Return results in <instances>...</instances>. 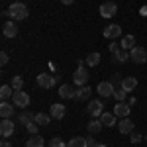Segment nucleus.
<instances>
[{
	"label": "nucleus",
	"mask_w": 147,
	"mask_h": 147,
	"mask_svg": "<svg viewBox=\"0 0 147 147\" xmlns=\"http://www.w3.org/2000/svg\"><path fill=\"white\" fill-rule=\"evenodd\" d=\"M8 14H10V18L14 22H22V20L28 18L30 10H28V6L24 2H12V6L8 8Z\"/></svg>",
	"instance_id": "f257e3e1"
},
{
	"label": "nucleus",
	"mask_w": 147,
	"mask_h": 147,
	"mask_svg": "<svg viewBox=\"0 0 147 147\" xmlns=\"http://www.w3.org/2000/svg\"><path fill=\"white\" fill-rule=\"evenodd\" d=\"M90 79V75H88V69L84 67V65H79V69L75 71V75H73V80H75V86H84L86 82Z\"/></svg>",
	"instance_id": "f03ea898"
},
{
	"label": "nucleus",
	"mask_w": 147,
	"mask_h": 147,
	"mask_svg": "<svg viewBox=\"0 0 147 147\" xmlns=\"http://www.w3.org/2000/svg\"><path fill=\"white\" fill-rule=\"evenodd\" d=\"M12 102H14V106H18V108H28V106H30V94L24 92V90H14Z\"/></svg>",
	"instance_id": "7ed1b4c3"
},
{
	"label": "nucleus",
	"mask_w": 147,
	"mask_h": 147,
	"mask_svg": "<svg viewBox=\"0 0 147 147\" xmlns=\"http://www.w3.org/2000/svg\"><path fill=\"white\" fill-rule=\"evenodd\" d=\"M96 92L100 94L102 98H110V96H114V92H116V86H114L110 80H102L100 84L96 86Z\"/></svg>",
	"instance_id": "20e7f679"
},
{
	"label": "nucleus",
	"mask_w": 147,
	"mask_h": 147,
	"mask_svg": "<svg viewBox=\"0 0 147 147\" xmlns=\"http://www.w3.org/2000/svg\"><path fill=\"white\" fill-rule=\"evenodd\" d=\"M37 84L41 88H53L57 84V77L49 75V73H41V75H37Z\"/></svg>",
	"instance_id": "39448f33"
},
{
	"label": "nucleus",
	"mask_w": 147,
	"mask_h": 147,
	"mask_svg": "<svg viewBox=\"0 0 147 147\" xmlns=\"http://www.w3.org/2000/svg\"><path fill=\"white\" fill-rule=\"evenodd\" d=\"M129 59L134 61V63H137V65H143L147 61V51L143 49V47H134L131 51H129Z\"/></svg>",
	"instance_id": "423d86ee"
},
{
	"label": "nucleus",
	"mask_w": 147,
	"mask_h": 147,
	"mask_svg": "<svg viewBox=\"0 0 147 147\" xmlns=\"http://www.w3.org/2000/svg\"><path fill=\"white\" fill-rule=\"evenodd\" d=\"M16 129V124L12 122V118H2L0 122V136L2 137H10Z\"/></svg>",
	"instance_id": "0eeeda50"
},
{
	"label": "nucleus",
	"mask_w": 147,
	"mask_h": 147,
	"mask_svg": "<svg viewBox=\"0 0 147 147\" xmlns=\"http://www.w3.org/2000/svg\"><path fill=\"white\" fill-rule=\"evenodd\" d=\"M116 12H118L116 2H110V0H108V2L100 4V16H102V18H114Z\"/></svg>",
	"instance_id": "6e6552de"
},
{
	"label": "nucleus",
	"mask_w": 147,
	"mask_h": 147,
	"mask_svg": "<svg viewBox=\"0 0 147 147\" xmlns=\"http://www.w3.org/2000/svg\"><path fill=\"white\" fill-rule=\"evenodd\" d=\"M88 114H90L92 118H100L102 116V110H104V106H102V100H90L88 102Z\"/></svg>",
	"instance_id": "1a4fd4ad"
},
{
	"label": "nucleus",
	"mask_w": 147,
	"mask_h": 147,
	"mask_svg": "<svg viewBox=\"0 0 147 147\" xmlns=\"http://www.w3.org/2000/svg\"><path fill=\"white\" fill-rule=\"evenodd\" d=\"M2 34H4V37H16L18 35V24L14 22V20L6 22L2 26Z\"/></svg>",
	"instance_id": "9d476101"
},
{
	"label": "nucleus",
	"mask_w": 147,
	"mask_h": 147,
	"mask_svg": "<svg viewBox=\"0 0 147 147\" xmlns=\"http://www.w3.org/2000/svg\"><path fill=\"white\" fill-rule=\"evenodd\" d=\"M114 114L118 118H129V104L127 102H118L114 106Z\"/></svg>",
	"instance_id": "9b49d317"
},
{
	"label": "nucleus",
	"mask_w": 147,
	"mask_h": 147,
	"mask_svg": "<svg viewBox=\"0 0 147 147\" xmlns=\"http://www.w3.org/2000/svg\"><path fill=\"white\" fill-rule=\"evenodd\" d=\"M122 35V28L118 26V24H112V26H108L106 30H104V37L106 39H116V37H120Z\"/></svg>",
	"instance_id": "f8f14e48"
},
{
	"label": "nucleus",
	"mask_w": 147,
	"mask_h": 147,
	"mask_svg": "<svg viewBox=\"0 0 147 147\" xmlns=\"http://www.w3.org/2000/svg\"><path fill=\"white\" fill-rule=\"evenodd\" d=\"M118 129H120L122 136H127V134L134 131V122L129 118H122V122H118Z\"/></svg>",
	"instance_id": "ddd939ff"
},
{
	"label": "nucleus",
	"mask_w": 147,
	"mask_h": 147,
	"mask_svg": "<svg viewBox=\"0 0 147 147\" xmlns=\"http://www.w3.org/2000/svg\"><path fill=\"white\" fill-rule=\"evenodd\" d=\"M59 96H61V98H75V96H77V90H75L71 84H61V86H59Z\"/></svg>",
	"instance_id": "4468645a"
},
{
	"label": "nucleus",
	"mask_w": 147,
	"mask_h": 147,
	"mask_svg": "<svg viewBox=\"0 0 147 147\" xmlns=\"http://www.w3.org/2000/svg\"><path fill=\"white\" fill-rule=\"evenodd\" d=\"M49 114H51V118H53V120H61V118H65V106L57 102V104H53V106H51Z\"/></svg>",
	"instance_id": "2eb2a0df"
},
{
	"label": "nucleus",
	"mask_w": 147,
	"mask_h": 147,
	"mask_svg": "<svg viewBox=\"0 0 147 147\" xmlns=\"http://www.w3.org/2000/svg\"><path fill=\"white\" fill-rule=\"evenodd\" d=\"M0 116H2V118H12V116H14V106H12L8 100L0 102Z\"/></svg>",
	"instance_id": "dca6fc26"
},
{
	"label": "nucleus",
	"mask_w": 147,
	"mask_h": 147,
	"mask_svg": "<svg viewBox=\"0 0 147 147\" xmlns=\"http://www.w3.org/2000/svg\"><path fill=\"white\" fill-rule=\"evenodd\" d=\"M120 47H122L124 51H131V49L136 47V37H134L131 34L124 35V37H122V43H120Z\"/></svg>",
	"instance_id": "f3484780"
},
{
	"label": "nucleus",
	"mask_w": 147,
	"mask_h": 147,
	"mask_svg": "<svg viewBox=\"0 0 147 147\" xmlns=\"http://www.w3.org/2000/svg\"><path fill=\"white\" fill-rule=\"evenodd\" d=\"M116 118H118V116H116V114H108V112H102V116L100 118H98V120H100L102 124L106 125V127H112L114 124H116Z\"/></svg>",
	"instance_id": "a211bd4d"
},
{
	"label": "nucleus",
	"mask_w": 147,
	"mask_h": 147,
	"mask_svg": "<svg viewBox=\"0 0 147 147\" xmlns=\"http://www.w3.org/2000/svg\"><path fill=\"white\" fill-rule=\"evenodd\" d=\"M122 88L127 90V92L136 90V88H137V79H136V77H125V79L122 80Z\"/></svg>",
	"instance_id": "6ab92c4d"
},
{
	"label": "nucleus",
	"mask_w": 147,
	"mask_h": 147,
	"mask_svg": "<svg viewBox=\"0 0 147 147\" xmlns=\"http://www.w3.org/2000/svg\"><path fill=\"white\" fill-rule=\"evenodd\" d=\"M90 86H86V84H84V86H79V88H77V96H75V98H77V100H88V98H90Z\"/></svg>",
	"instance_id": "aec40b11"
},
{
	"label": "nucleus",
	"mask_w": 147,
	"mask_h": 147,
	"mask_svg": "<svg viewBox=\"0 0 147 147\" xmlns=\"http://www.w3.org/2000/svg\"><path fill=\"white\" fill-rule=\"evenodd\" d=\"M18 122L22 125H30L32 122H35V114H32V112H22L20 116H18Z\"/></svg>",
	"instance_id": "412c9836"
},
{
	"label": "nucleus",
	"mask_w": 147,
	"mask_h": 147,
	"mask_svg": "<svg viewBox=\"0 0 147 147\" xmlns=\"http://www.w3.org/2000/svg\"><path fill=\"white\" fill-rule=\"evenodd\" d=\"M43 145H45V141H43L41 136H32L28 139V145L26 147H43Z\"/></svg>",
	"instance_id": "4be33fe9"
},
{
	"label": "nucleus",
	"mask_w": 147,
	"mask_h": 147,
	"mask_svg": "<svg viewBox=\"0 0 147 147\" xmlns=\"http://www.w3.org/2000/svg\"><path fill=\"white\" fill-rule=\"evenodd\" d=\"M67 147H88V143H86V137H73Z\"/></svg>",
	"instance_id": "5701e85b"
},
{
	"label": "nucleus",
	"mask_w": 147,
	"mask_h": 147,
	"mask_svg": "<svg viewBox=\"0 0 147 147\" xmlns=\"http://www.w3.org/2000/svg\"><path fill=\"white\" fill-rule=\"evenodd\" d=\"M102 127H104V124H102L100 120H92V122H88V131H90V134H100Z\"/></svg>",
	"instance_id": "b1692460"
},
{
	"label": "nucleus",
	"mask_w": 147,
	"mask_h": 147,
	"mask_svg": "<svg viewBox=\"0 0 147 147\" xmlns=\"http://www.w3.org/2000/svg\"><path fill=\"white\" fill-rule=\"evenodd\" d=\"M98 63H100V53H98V51H92V53H88V57H86V65L96 67Z\"/></svg>",
	"instance_id": "393cba45"
},
{
	"label": "nucleus",
	"mask_w": 147,
	"mask_h": 147,
	"mask_svg": "<svg viewBox=\"0 0 147 147\" xmlns=\"http://www.w3.org/2000/svg\"><path fill=\"white\" fill-rule=\"evenodd\" d=\"M112 57H114V61H116V63H124V61H127V59H129V53H127V51H124V49H120V51L112 53Z\"/></svg>",
	"instance_id": "a878e982"
},
{
	"label": "nucleus",
	"mask_w": 147,
	"mask_h": 147,
	"mask_svg": "<svg viewBox=\"0 0 147 147\" xmlns=\"http://www.w3.org/2000/svg\"><path fill=\"white\" fill-rule=\"evenodd\" d=\"M35 122H37L39 125H47L49 122H51V114H43V112L35 114Z\"/></svg>",
	"instance_id": "bb28decb"
},
{
	"label": "nucleus",
	"mask_w": 147,
	"mask_h": 147,
	"mask_svg": "<svg viewBox=\"0 0 147 147\" xmlns=\"http://www.w3.org/2000/svg\"><path fill=\"white\" fill-rule=\"evenodd\" d=\"M10 96H14V94H12V86L10 84H2V86H0V98H2V100H8Z\"/></svg>",
	"instance_id": "cd10ccee"
},
{
	"label": "nucleus",
	"mask_w": 147,
	"mask_h": 147,
	"mask_svg": "<svg viewBox=\"0 0 147 147\" xmlns=\"http://www.w3.org/2000/svg\"><path fill=\"white\" fill-rule=\"evenodd\" d=\"M125 96H127V90H124L122 86L120 88H116V92H114V98L118 102H125Z\"/></svg>",
	"instance_id": "c85d7f7f"
},
{
	"label": "nucleus",
	"mask_w": 147,
	"mask_h": 147,
	"mask_svg": "<svg viewBox=\"0 0 147 147\" xmlns=\"http://www.w3.org/2000/svg\"><path fill=\"white\" fill-rule=\"evenodd\" d=\"M10 86L14 88V90H22V88H24V79H22V77H14Z\"/></svg>",
	"instance_id": "c756f323"
},
{
	"label": "nucleus",
	"mask_w": 147,
	"mask_h": 147,
	"mask_svg": "<svg viewBox=\"0 0 147 147\" xmlns=\"http://www.w3.org/2000/svg\"><path fill=\"white\" fill-rule=\"evenodd\" d=\"M47 147H67V143H65L61 137H53V139L47 143Z\"/></svg>",
	"instance_id": "7c9ffc66"
},
{
	"label": "nucleus",
	"mask_w": 147,
	"mask_h": 147,
	"mask_svg": "<svg viewBox=\"0 0 147 147\" xmlns=\"http://www.w3.org/2000/svg\"><path fill=\"white\" fill-rule=\"evenodd\" d=\"M141 139H143V136H141L139 131H131V134H129V141H131V143H139Z\"/></svg>",
	"instance_id": "2f4dec72"
},
{
	"label": "nucleus",
	"mask_w": 147,
	"mask_h": 147,
	"mask_svg": "<svg viewBox=\"0 0 147 147\" xmlns=\"http://www.w3.org/2000/svg\"><path fill=\"white\" fill-rule=\"evenodd\" d=\"M26 127H28V131H30L32 136H37V129H39V124H37V122H32V124H30V125H26Z\"/></svg>",
	"instance_id": "473e14b6"
},
{
	"label": "nucleus",
	"mask_w": 147,
	"mask_h": 147,
	"mask_svg": "<svg viewBox=\"0 0 147 147\" xmlns=\"http://www.w3.org/2000/svg\"><path fill=\"white\" fill-rule=\"evenodd\" d=\"M122 80H124V79H122L120 75H114V77H112V80H110V82H112V84H120V86H122Z\"/></svg>",
	"instance_id": "72a5a7b5"
},
{
	"label": "nucleus",
	"mask_w": 147,
	"mask_h": 147,
	"mask_svg": "<svg viewBox=\"0 0 147 147\" xmlns=\"http://www.w3.org/2000/svg\"><path fill=\"white\" fill-rule=\"evenodd\" d=\"M8 59H10V57H8L6 51H2V53H0V63H2V65H6V63H8Z\"/></svg>",
	"instance_id": "f704fd0d"
},
{
	"label": "nucleus",
	"mask_w": 147,
	"mask_h": 147,
	"mask_svg": "<svg viewBox=\"0 0 147 147\" xmlns=\"http://www.w3.org/2000/svg\"><path fill=\"white\" fill-rule=\"evenodd\" d=\"M122 47L118 45V43H110V53H116V51H120Z\"/></svg>",
	"instance_id": "c9c22d12"
},
{
	"label": "nucleus",
	"mask_w": 147,
	"mask_h": 147,
	"mask_svg": "<svg viewBox=\"0 0 147 147\" xmlns=\"http://www.w3.org/2000/svg\"><path fill=\"white\" fill-rule=\"evenodd\" d=\"M86 143H88V147H94V145H96V141H94V137H86Z\"/></svg>",
	"instance_id": "e433bc0d"
},
{
	"label": "nucleus",
	"mask_w": 147,
	"mask_h": 147,
	"mask_svg": "<svg viewBox=\"0 0 147 147\" xmlns=\"http://www.w3.org/2000/svg\"><path fill=\"white\" fill-rule=\"evenodd\" d=\"M139 14H141V16H147V4L141 8V10H139Z\"/></svg>",
	"instance_id": "4c0bfd02"
},
{
	"label": "nucleus",
	"mask_w": 147,
	"mask_h": 147,
	"mask_svg": "<svg viewBox=\"0 0 147 147\" xmlns=\"http://www.w3.org/2000/svg\"><path fill=\"white\" fill-rule=\"evenodd\" d=\"M0 147H12V145L8 143V141H6V139H2V143H0Z\"/></svg>",
	"instance_id": "58836bf2"
},
{
	"label": "nucleus",
	"mask_w": 147,
	"mask_h": 147,
	"mask_svg": "<svg viewBox=\"0 0 147 147\" xmlns=\"http://www.w3.org/2000/svg\"><path fill=\"white\" fill-rule=\"evenodd\" d=\"M61 2H63V4H65V6H71V4H73V2H75V0H61Z\"/></svg>",
	"instance_id": "ea45409f"
},
{
	"label": "nucleus",
	"mask_w": 147,
	"mask_h": 147,
	"mask_svg": "<svg viewBox=\"0 0 147 147\" xmlns=\"http://www.w3.org/2000/svg\"><path fill=\"white\" fill-rule=\"evenodd\" d=\"M94 147H106V145H104V143H96Z\"/></svg>",
	"instance_id": "a19ab883"
},
{
	"label": "nucleus",
	"mask_w": 147,
	"mask_h": 147,
	"mask_svg": "<svg viewBox=\"0 0 147 147\" xmlns=\"http://www.w3.org/2000/svg\"><path fill=\"white\" fill-rule=\"evenodd\" d=\"M14 2H20V0H14Z\"/></svg>",
	"instance_id": "79ce46f5"
},
{
	"label": "nucleus",
	"mask_w": 147,
	"mask_h": 147,
	"mask_svg": "<svg viewBox=\"0 0 147 147\" xmlns=\"http://www.w3.org/2000/svg\"><path fill=\"white\" fill-rule=\"evenodd\" d=\"M145 139H147V136H145Z\"/></svg>",
	"instance_id": "37998d69"
}]
</instances>
